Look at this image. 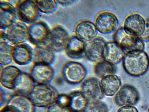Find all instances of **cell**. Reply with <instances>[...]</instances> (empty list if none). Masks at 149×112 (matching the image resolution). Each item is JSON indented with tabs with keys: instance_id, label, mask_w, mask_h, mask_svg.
Returning a JSON list of instances; mask_svg holds the SVG:
<instances>
[{
	"instance_id": "33",
	"label": "cell",
	"mask_w": 149,
	"mask_h": 112,
	"mask_svg": "<svg viewBox=\"0 0 149 112\" xmlns=\"http://www.w3.org/2000/svg\"><path fill=\"white\" fill-rule=\"evenodd\" d=\"M116 112H139L134 106L126 105L120 107Z\"/></svg>"
},
{
	"instance_id": "34",
	"label": "cell",
	"mask_w": 149,
	"mask_h": 112,
	"mask_svg": "<svg viewBox=\"0 0 149 112\" xmlns=\"http://www.w3.org/2000/svg\"><path fill=\"white\" fill-rule=\"evenodd\" d=\"M0 107H2L6 101L7 98L6 95L3 89L1 88L0 90Z\"/></svg>"
},
{
	"instance_id": "6",
	"label": "cell",
	"mask_w": 149,
	"mask_h": 112,
	"mask_svg": "<svg viewBox=\"0 0 149 112\" xmlns=\"http://www.w3.org/2000/svg\"><path fill=\"white\" fill-rule=\"evenodd\" d=\"M15 8L17 18L25 24H33L39 17L40 12L35 1H19Z\"/></svg>"
},
{
	"instance_id": "15",
	"label": "cell",
	"mask_w": 149,
	"mask_h": 112,
	"mask_svg": "<svg viewBox=\"0 0 149 112\" xmlns=\"http://www.w3.org/2000/svg\"><path fill=\"white\" fill-rule=\"evenodd\" d=\"M146 26L144 18L139 14L133 13L125 18L123 27L130 34L140 37L144 32Z\"/></svg>"
},
{
	"instance_id": "32",
	"label": "cell",
	"mask_w": 149,
	"mask_h": 112,
	"mask_svg": "<svg viewBox=\"0 0 149 112\" xmlns=\"http://www.w3.org/2000/svg\"><path fill=\"white\" fill-rule=\"evenodd\" d=\"M144 42H149V18L146 21V26L144 32L140 37Z\"/></svg>"
},
{
	"instance_id": "2",
	"label": "cell",
	"mask_w": 149,
	"mask_h": 112,
	"mask_svg": "<svg viewBox=\"0 0 149 112\" xmlns=\"http://www.w3.org/2000/svg\"><path fill=\"white\" fill-rule=\"evenodd\" d=\"M58 94L49 84H35L27 97L35 107L46 108L55 101Z\"/></svg>"
},
{
	"instance_id": "12",
	"label": "cell",
	"mask_w": 149,
	"mask_h": 112,
	"mask_svg": "<svg viewBox=\"0 0 149 112\" xmlns=\"http://www.w3.org/2000/svg\"><path fill=\"white\" fill-rule=\"evenodd\" d=\"M35 84H49L54 75L51 65L42 63H33L28 73Z\"/></svg>"
},
{
	"instance_id": "29",
	"label": "cell",
	"mask_w": 149,
	"mask_h": 112,
	"mask_svg": "<svg viewBox=\"0 0 149 112\" xmlns=\"http://www.w3.org/2000/svg\"><path fill=\"white\" fill-rule=\"evenodd\" d=\"M85 112H108V107L101 100L88 102Z\"/></svg>"
},
{
	"instance_id": "30",
	"label": "cell",
	"mask_w": 149,
	"mask_h": 112,
	"mask_svg": "<svg viewBox=\"0 0 149 112\" xmlns=\"http://www.w3.org/2000/svg\"><path fill=\"white\" fill-rule=\"evenodd\" d=\"M45 112H70L68 108L56 101L45 108Z\"/></svg>"
},
{
	"instance_id": "14",
	"label": "cell",
	"mask_w": 149,
	"mask_h": 112,
	"mask_svg": "<svg viewBox=\"0 0 149 112\" xmlns=\"http://www.w3.org/2000/svg\"><path fill=\"white\" fill-rule=\"evenodd\" d=\"M50 29L44 21H37L29 27L28 40L35 46L43 45Z\"/></svg>"
},
{
	"instance_id": "1",
	"label": "cell",
	"mask_w": 149,
	"mask_h": 112,
	"mask_svg": "<svg viewBox=\"0 0 149 112\" xmlns=\"http://www.w3.org/2000/svg\"><path fill=\"white\" fill-rule=\"evenodd\" d=\"M122 61L124 70L132 76L139 77L144 74L149 68V57L144 50L127 53Z\"/></svg>"
},
{
	"instance_id": "31",
	"label": "cell",
	"mask_w": 149,
	"mask_h": 112,
	"mask_svg": "<svg viewBox=\"0 0 149 112\" xmlns=\"http://www.w3.org/2000/svg\"><path fill=\"white\" fill-rule=\"evenodd\" d=\"M70 101L69 94L65 93L59 94L55 101L60 104L68 108Z\"/></svg>"
},
{
	"instance_id": "19",
	"label": "cell",
	"mask_w": 149,
	"mask_h": 112,
	"mask_svg": "<svg viewBox=\"0 0 149 112\" xmlns=\"http://www.w3.org/2000/svg\"><path fill=\"white\" fill-rule=\"evenodd\" d=\"M33 48L24 43L13 46V61L17 65L25 66L33 61Z\"/></svg>"
},
{
	"instance_id": "5",
	"label": "cell",
	"mask_w": 149,
	"mask_h": 112,
	"mask_svg": "<svg viewBox=\"0 0 149 112\" xmlns=\"http://www.w3.org/2000/svg\"><path fill=\"white\" fill-rule=\"evenodd\" d=\"M70 38L68 33L63 27L56 25L50 29L43 45L55 52H61L65 50Z\"/></svg>"
},
{
	"instance_id": "20",
	"label": "cell",
	"mask_w": 149,
	"mask_h": 112,
	"mask_svg": "<svg viewBox=\"0 0 149 112\" xmlns=\"http://www.w3.org/2000/svg\"><path fill=\"white\" fill-rule=\"evenodd\" d=\"M125 53L115 41L106 42L102 52L103 60L115 65L122 60Z\"/></svg>"
},
{
	"instance_id": "24",
	"label": "cell",
	"mask_w": 149,
	"mask_h": 112,
	"mask_svg": "<svg viewBox=\"0 0 149 112\" xmlns=\"http://www.w3.org/2000/svg\"><path fill=\"white\" fill-rule=\"evenodd\" d=\"M68 109L70 112H85L88 101L81 90H74L69 94Z\"/></svg>"
},
{
	"instance_id": "22",
	"label": "cell",
	"mask_w": 149,
	"mask_h": 112,
	"mask_svg": "<svg viewBox=\"0 0 149 112\" xmlns=\"http://www.w3.org/2000/svg\"><path fill=\"white\" fill-rule=\"evenodd\" d=\"M55 53L44 45L35 46L33 48V63H42L51 65L55 60Z\"/></svg>"
},
{
	"instance_id": "4",
	"label": "cell",
	"mask_w": 149,
	"mask_h": 112,
	"mask_svg": "<svg viewBox=\"0 0 149 112\" xmlns=\"http://www.w3.org/2000/svg\"><path fill=\"white\" fill-rule=\"evenodd\" d=\"M61 73L63 78L66 82L75 85L82 82L84 80L87 71L85 67L81 63L70 61L63 65Z\"/></svg>"
},
{
	"instance_id": "28",
	"label": "cell",
	"mask_w": 149,
	"mask_h": 112,
	"mask_svg": "<svg viewBox=\"0 0 149 112\" xmlns=\"http://www.w3.org/2000/svg\"><path fill=\"white\" fill-rule=\"evenodd\" d=\"M38 8L41 13L49 14L57 9L58 3L55 0H35Z\"/></svg>"
},
{
	"instance_id": "21",
	"label": "cell",
	"mask_w": 149,
	"mask_h": 112,
	"mask_svg": "<svg viewBox=\"0 0 149 112\" xmlns=\"http://www.w3.org/2000/svg\"><path fill=\"white\" fill-rule=\"evenodd\" d=\"M100 84L104 96L110 97L115 96L122 86L120 78L115 74L101 78Z\"/></svg>"
},
{
	"instance_id": "16",
	"label": "cell",
	"mask_w": 149,
	"mask_h": 112,
	"mask_svg": "<svg viewBox=\"0 0 149 112\" xmlns=\"http://www.w3.org/2000/svg\"><path fill=\"white\" fill-rule=\"evenodd\" d=\"M105 43L103 38L97 36L86 43L85 56L86 58L95 63L102 60L103 51Z\"/></svg>"
},
{
	"instance_id": "23",
	"label": "cell",
	"mask_w": 149,
	"mask_h": 112,
	"mask_svg": "<svg viewBox=\"0 0 149 112\" xmlns=\"http://www.w3.org/2000/svg\"><path fill=\"white\" fill-rule=\"evenodd\" d=\"M86 43L74 36L70 37L65 49L66 55L73 59H78L85 56Z\"/></svg>"
},
{
	"instance_id": "7",
	"label": "cell",
	"mask_w": 149,
	"mask_h": 112,
	"mask_svg": "<svg viewBox=\"0 0 149 112\" xmlns=\"http://www.w3.org/2000/svg\"><path fill=\"white\" fill-rule=\"evenodd\" d=\"M118 23L115 14L108 11H102L98 14L94 22L98 32L105 34L114 33L118 28Z\"/></svg>"
},
{
	"instance_id": "35",
	"label": "cell",
	"mask_w": 149,
	"mask_h": 112,
	"mask_svg": "<svg viewBox=\"0 0 149 112\" xmlns=\"http://www.w3.org/2000/svg\"><path fill=\"white\" fill-rule=\"evenodd\" d=\"M58 4H60L63 6H66L70 4L74 1L72 0H62L57 1Z\"/></svg>"
},
{
	"instance_id": "3",
	"label": "cell",
	"mask_w": 149,
	"mask_h": 112,
	"mask_svg": "<svg viewBox=\"0 0 149 112\" xmlns=\"http://www.w3.org/2000/svg\"><path fill=\"white\" fill-rule=\"evenodd\" d=\"M113 38L125 54L134 51L144 50V43L140 38L127 33L123 27L116 29L113 33Z\"/></svg>"
},
{
	"instance_id": "8",
	"label": "cell",
	"mask_w": 149,
	"mask_h": 112,
	"mask_svg": "<svg viewBox=\"0 0 149 112\" xmlns=\"http://www.w3.org/2000/svg\"><path fill=\"white\" fill-rule=\"evenodd\" d=\"M5 30L7 41L13 46L28 40L29 27L20 21H16Z\"/></svg>"
},
{
	"instance_id": "17",
	"label": "cell",
	"mask_w": 149,
	"mask_h": 112,
	"mask_svg": "<svg viewBox=\"0 0 149 112\" xmlns=\"http://www.w3.org/2000/svg\"><path fill=\"white\" fill-rule=\"evenodd\" d=\"M97 32L94 23L88 20L80 21L76 24L74 29V36L85 43L97 37Z\"/></svg>"
},
{
	"instance_id": "9",
	"label": "cell",
	"mask_w": 149,
	"mask_h": 112,
	"mask_svg": "<svg viewBox=\"0 0 149 112\" xmlns=\"http://www.w3.org/2000/svg\"><path fill=\"white\" fill-rule=\"evenodd\" d=\"M116 104L120 107L126 106H134L139 102L140 99L139 92L133 85L125 84L122 85L114 96Z\"/></svg>"
},
{
	"instance_id": "10",
	"label": "cell",
	"mask_w": 149,
	"mask_h": 112,
	"mask_svg": "<svg viewBox=\"0 0 149 112\" xmlns=\"http://www.w3.org/2000/svg\"><path fill=\"white\" fill-rule=\"evenodd\" d=\"M22 71L16 66L10 64L0 65V85L4 88L13 91L19 80Z\"/></svg>"
},
{
	"instance_id": "25",
	"label": "cell",
	"mask_w": 149,
	"mask_h": 112,
	"mask_svg": "<svg viewBox=\"0 0 149 112\" xmlns=\"http://www.w3.org/2000/svg\"><path fill=\"white\" fill-rule=\"evenodd\" d=\"M35 84L29 74L22 71L20 78L13 91L14 94L27 96Z\"/></svg>"
},
{
	"instance_id": "13",
	"label": "cell",
	"mask_w": 149,
	"mask_h": 112,
	"mask_svg": "<svg viewBox=\"0 0 149 112\" xmlns=\"http://www.w3.org/2000/svg\"><path fill=\"white\" fill-rule=\"evenodd\" d=\"M81 91L88 102L101 100L104 97L100 84V80L91 77L84 79L81 85Z\"/></svg>"
},
{
	"instance_id": "36",
	"label": "cell",
	"mask_w": 149,
	"mask_h": 112,
	"mask_svg": "<svg viewBox=\"0 0 149 112\" xmlns=\"http://www.w3.org/2000/svg\"><path fill=\"white\" fill-rule=\"evenodd\" d=\"M0 112H10L5 107L3 106L1 107Z\"/></svg>"
},
{
	"instance_id": "26",
	"label": "cell",
	"mask_w": 149,
	"mask_h": 112,
	"mask_svg": "<svg viewBox=\"0 0 149 112\" xmlns=\"http://www.w3.org/2000/svg\"><path fill=\"white\" fill-rule=\"evenodd\" d=\"M116 71L115 65L103 60L96 63L94 67L95 74L100 78L109 75L115 74Z\"/></svg>"
},
{
	"instance_id": "18",
	"label": "cell",
	"mask_w": 149,
	"mask_h": 112,
	"mask_svg": "<svg viewBox=\"0 0 149 112\" xmlns=\"http://www.w3.org/2000/svg\"><path fill=\"white\" fill-rule=\"evenodd\" d=\"M17 17L15 7L8 1H0L1 30H5L16 21Z\"/></svg>"
},
{
	"instance_id": "27",
	"label": "cell",
	"mask_w": 149,
	"mask_h": 112,
	"mask_svg": "<svg viewBox=\"0 0 149 112\" xmlns=\"http://www.w3.org/2000/svg\"><path fill=\"white\" fill-rule=\"evenodd\" d=\"M13 46L7 41H0V64L5 66L13 61Z\"/></svg>"
},
{
	"instance_id": "11",
	"label": "cell",
	"mask_w": 149,
	"mask_h": 112,
	"mask_svg": "<svg viewBox=\"0 0 149 112\" xmlns=\"http://www.w3.org/2000/svg\"><path fill=\"white\" fill-rule=\"evenodd\" d=\"M3 106L10 112H34L35 107L27 96L16 94L8 97Z\"/></svg>"
}]
</instances>
